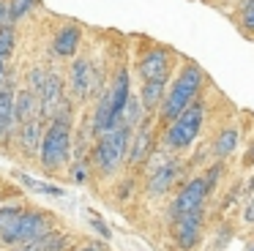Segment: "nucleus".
Returning a JSON list of instances; mask_svg holds the SVG:
<instances>
[{"label":"nucleus","instance_id":"f257e3e1","mask_svg":"<svg viewBox=\"0 0 254 251\" xmlns=\"http://www.w3.org/2000/svg\"><path fill=\"white\" fill-rule=\"evenodd\" d=\"M71 158H74V123H71V109H66L52 123H47L44 136H41L39 164L52 178H58V175L66 178Z\"/></svg>","mask_w":254,"mask_h":251},{"label":"nucleus","instance_id":"f03ea898","mask_svg":"<svg viewBox=\"0 0 254 251\" xmlns=\"http://www.w3.org/2000/svg\"><path fill=\"white\" fill-rule=\"evenodd\" d=\"M131 134L134 131L121 120L115 128H110L107 134H101L99 139H96L93 150H90V169H93L99 178H104V180L115 178L123 169L126 156H128V145H131Z\"/></svg>","mask_w":254,"mask_h":251},{"label":"nucleus","instance_id":"7ed1b4c3","mask_svg":"<svg viewBox=\"0 0 254 251\" xmlns=\"http://www.w3.org/2000/svg\"><path fill=\"white\" fill-rule=\"evenodd\" d=\"M202 79H205V74H202V68H199L197 63L189 60V63L181 65L175 82L170 85V90H167L164 101H161V107H159L161 126H170L172 120H175L178 115H181L183 109L199 96V90H202Z\"/></svg>","mask_w":254,"mask_h":251},{"label":"nucleus","instance_id":"20e7f679","mask_svg":"<svg viewBox=\"0 0 254 251\" xmlns=\"http://www.w3.org/2000/svg\"><path fill=\"white\" fill-rule=\"evenodd\" d=\"M202 120H205V101L202 98H194L164 131V150L178 153V150H186V147L194 145V139L199 136L202 131Z\"/></svg>","mask_w":254,"mask_h":251},{"label":"nucleus","instance_id":"39448f33","mask_svg":"<svg viewBox=\"0 0 254 251\" xmlns=\"http://www.w3.org/2000/svg\"><path fill=\"white\" fill-rule=\"evenodd\" d=\"M145 172H148V183H145L148 196H164L175 188V180L181 175V161L172 158L170 150H153L145 161Z\"/></svg>","mask_w":254,"mask_h":251},{"label":"nucleus","instance_id":"423d86ee","mask_svg":"<svg viewBox=\"0 0 254 251\" xmlns=\"http://www.w3.org/2000/svg\"><path fill=\"white\" fill-rule=\"evenodd\" d=\"M202 221H205V207L170 218V235L181 251H191L199 243V238H202Z\"/></svg>","mask_w":254,"mask_h":251},{"label":"nucleus","instance_id":"0eeeda50","mask_svg":"<svg viewBox=\"0 0 254 251\" xmlns=\"http://www.w3.org/2000/svg\"><path fill=\"white\" fill-rule=\"evenodd\" d=\"M68 85H71V93H74V98H77V104H85L96 93L99 74H96L90 58H74L71 71H68Z\"/></svg>","mask_w":254,"mask_h":251},{"label":"nucleus","instance_id":"6e6552de","mask_svg":"<svg viewBox=\"0 0 254 251\" xmlns=\"http://www.w3.org/2000/svg\"><path fill=\"white\" fill-rule=\"evenodd\" d=\"M39 104H41V120H44V123H52L58 115H63L66 109H71V104H68V98H66V87H63L61 74H50Z\"/></svg>","mask_w":254,"mask_h":251},{"label":"nucleus","instance_id":"1a4fd4ad","mask_svg":"<svg viewBox=\"0 0 254 251\" xmlns=\"http://www.w3.org/2000/svg\"><path fill=\"white\" fill-rule=\"evenodd\" d=\"M205 196H208V186H205V178H191L181 191L175 194L170 205V218L183 216V213L191 210H202L205 207Z\"/></svg>","mask_w":254,"mask_h":251},{"label":"nucleus","instance_id":"9d476101","mask_svg":"<svg viewBox=\"0 0 254 251\" xmlns=\"http://www.w3.org/2000/svg\"><path fill=\"white\" fill-rule=\"evenodd\" d=\"M172 68V52L164 47H150L148 52L139 55L137 60V71L142 76V82H156V79H167Z\"/></svg>","mask_w":254,"mask_h":251},{"label":"nucleus","instance_id":"9b49d317","mask_svg":"<svg viewBox=\"0 0 254 251\" xmlns=\"http://www.w3.org/2000/svg\"><path fill=\"white\" fill-rule=\"evenodd\" d=\"M156 150V136L150 128V120H145L139 128H134L131 134V145H128V156H126V167L128 169H139L145 167V161L150 158V153Z\"/></svg>","mask_w":254,"mask_h":251},{"label":"nucleus","instance_id":"f8f14e48","mask_svg":"<svg viewBox=\"0 0 254 251\" xmlns=\"http://www.w3.org/2000/svg\"><path fill=\"white\" fill-rule=\"evenodd\" d=\"M41 136H44V120L41 118H33V120H28V123L17 126V131H14V142H17L19 156L30 158V161L39 158Z\"/></svg>","mask_w":254,"mask_h":251},{"label":"nucleus","instance_id":"ddd939ff","mask_svg":"<svg viewBox=\"0 0 254 251\" xmlns=\"http://www.w3.org/2000/svg\"><path fill=\"white\" fill-rule=\"evenodd\" d=\"M14 87H11V76L6 74V85L0 87V147H6L11 142L17 123H14Z\"/></svg>","mask_w":254,"mask_h":251},{"label":"nucleus","instance_id":"4468645a","mask_svg":"<svg viewBox=\"0 0 254 251\" xmlns=\"http://www.w3.org/2000/svg\"><path fill=\"white\" fill-rule=\"evenodd\" d=\"M79 41H82V27L74 25V22H68V25L58 27L55 38H52V52L58 55V58H74L79 49Z\"/></svg>","mask_w":254,"mask_h":251},{"label":"nucleus","instance_id":"2eb2a0df","mask_svg":"<svg viewBox=\"0 0 254 251\" xmlns=\"http://www.w3.org/2000/svg\"><path fill=\"white\" fill-rule=\"evenodd\" d=\"M33 118H41V104H39V96L30 93L28 87H19L14 93V123L22 126Z\"/></svg>","mask_w":254,"mask_h":251},{"label":"nucleus","instance_id":"dca6fc26","mask_svg":"<svg viewBox=\"0 0 254 251\" xmlns=\"http://www.w3.org/2000/svg\"><path fill=\"white\" fill-rule=\"evenodd\" d=\"M25 210H28L25 202H3L0 205V246L6 243V238L17 229V224H19Z\"/></svg>","mask_w":254,"mask_h":251},{"label":"nucleus","instance_id":"f3484780","mask_svg":"<svg viewBox=\"0 0 254 251\" xmlns=\"http://www.w3.org/2000/svg\"><path fill=\"white\" fill-rule=\"evenodd\" d=\"M110 96H112V107H115V115L123 120V109H126L128 98H131V82H128V71L121 68L112 79V87H110Z\"/></svg>","mask_w":254,"mask_h":251},{"label":"nucleus","instance_id":"a211bd4d","mask_svg":"<svg viewBox=\"0 0 254 251\" xmlns=\"http://www.w3.org/2000/svg\"><path fill=\"white\" fill-rule=\"evenodd\" d=\"M167 96V79H156V82H142L139 90V101H142L145 112H159L161 101Z\"/></svg>","mask_w":254,"mask_h":251},{"label":"nucleus","instance_id":"6ab92c4d","mask_svg":"<svg viewBox=\"0 0 254 251\" xmlns=\"http://www.w3.org/2000/svg\"><path fill=\"white\" fill-rule=\"evenodd\" d=\"M14 180H17L19 186H25L28 191H33V194H47V196H63L66 194L61 186L47 183V180H36V178H30V175H25V172H14Z\"/></svg>","mask_w":254,"mask_h":251},{"label":"nucleus","instance_id":"aec40b11","mask_svg":"<svg viewBox=\"0 0 254 251\" xmlns=\"http://www.w3.org/2000/svg\"><path fill=\"white\" fill-rule=\"evenodd\" d=\"M235 147H238V126L221 128V134L216 136V142H213V156L216 158H227V156H232Z\"/></svg>","mask_w":254,"mask_h":251},{"label":"nucleus","instance_id":"412c9836","mask_svg":"<svg viewBox=\"0 0 254 251\" xmlns=\"http://www.w3.org/2000/svg\"><path fill=\"white\" fill-rule=\"evenodd\" d=\"M36 5H39V0H8V25L25 19Z\"/></svg>","mask_w":254,"mask_h":251},{"label":"nucleus","instance_id":"4be33fe9","mask_svg":"<svg viewBox=\"0 0 254 251\" xmlns=\"http://www.w3.org/2000/svg\"><path fill=\"white\" fill-rule=\"evenodd\" d=\"M14 41H17V33H14V25H3L0 27V60L6 63L14 52Z\"/></svg>","mask_w":254,"mask_h":251},{"label":"nucleus","instance_id":"5701e85b","mask_svg":"<svg viewBox=\"0 0 254 251\" xmlns=\"http://www.w3.org/2000/svg\"><path fill=\"white\" fill-rule=\"evenodd\" d=\"M47 79H50V74H47V71L41 68V65H33V68L28 71V90H30V93H36V96L41 98Z\"/></svg>","mask_w":254,"mask_h":251},{"label":"nucleus","instance_id":"b1692460","mask_svg":"<svg viewBox=\"0 0 254 251\" xmlns=\"http://www.w3.org/2000/svg\"><path fill=\"white\" fill-rule=\"evenodd\" d=\"M238 25L243 33H254V0H241L238 8Z\"/></svg>","mask_w":254,"mask_h":251},{"label":"nucleus","instance_id":"393cba45","mask_svg":"<svg viewBox=\"0 0 254 251\" xmlns=\"http://www.w3.org/2000/svg\"><path fill=\"white\" fill-rule=\"evenodd\" d=\"M205 178V186H208V194L216 188V183H219V178H221V164H213V167L208 169V175H202Z\"/></svg>","mask_w":254,"mask_h":251},{"label":"nucleus","instance_id":"a878e982","mask_svg":"<svg viewBox=\"0 0 254 251\" xmlns=\"http://www.w3.org/2000/svg\"><path fill=\"white\" fill-rule=\"evenodd\" d=\"M88 224H90V227H93V229H96V232H99L104 240H110V238H112V229L107 227V221H101L99 216H90V218H88Z\"/></svg>","mask_w":254,"mask_h":251},{"label":"nucleus","instance_id":"bb28decb","mask_svg":"<svg viewBox=\"0 0 254 251\" xmlns=\"http://www.w3.org/2000/svg\"><path fill=\"white\" fill-rule=\"evenodd\" d=\"M243 167H254V136H252V142H249L246 153H243Z\"/></svg>","mask_w":254,"mask_h":251},{"label":"nucleus","instance_id":"cd10ccee","mask_svg":"<svg viewBox=\"0 0 254 251\" xmlns=\"http://www.w3.org/2000/svg\"><path fill=\"white\" fill-rule=\"evenodd\" d=\"M243 221H246V224H254V196L246 202V207H243Z\"/></svg>","mask_w":254,"mask_h":251},{"label":"nucleus","instance_id":"c85d7f7f","mask_svg":"<svg viewBox=\"0 0 254 251\" xmlns=\"http://www.w3.org/2000/svg\"><path fill=\"white\" fill-rule=\"evenodd\" d=\"M8 25V0H0V27Z\"/></svg>","mask_w":254,"mask_h":251},{"label":"nucleus","instance_id":"c756f323","mask_svg":"<svg viewBox=\"0 0 254 251\" xmlns=\"http://www.w3.org/2000/svg\"><path fill=\"white\" fill-rule=\"evenodd\" d=\"M77 251H107V249L101 243H85V246H79Z\"/></svg>","mask_w":254,"mask_h":251},{"label":"nucleus","instance_id":"7c9ffc66","mask_svg":"<svg viewBox=\"0 0 254 251\" xmlns=\"http://www.w3.org/2000/svg\"><path fill=\"white\" fill-rule=\"evenodd\" d=\"M6 85V63H3V60H0V87Z\"/></svg>","mask_w":254,"mask_h":251},{"label":"nucleus","instance_id":"2f4dec72","mask_svg":"<svg viewBox=\"0 0 254 251\" xmlns=\"http://www.w3.org/2000/svg\"><path fill=\"white\" fill-rule=\"evenodd\" d=\"M246 251H254V243H252V246H249V249H246Z\"/></svg>","mask_w":254,"mask_h":251}]
</instances>
